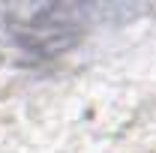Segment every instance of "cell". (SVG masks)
Returning a JSON list of instances; mask_svg holds the SVG:
<instances>
[{"label": "cell", "mask_w": 156, "mask_h": 153, "mask_svg": "<svg viewBox=\"0 0 156 153\" xmlns=\"http://www.w3.org/2000/svg\"><path fill=\"white\" fill-rule=\"evenodd\" d=\"M75 12V6L69 9H60V6H45V9H36L33 15H27L24 21L9 18L6 30L15 42V48L24 51L27 57H51V54H60L66 51L78 36L81 30L87 27L84 21L75 24V18H69Z\"/></svg>", "instance_id": "cell-1"}]
</instances>
